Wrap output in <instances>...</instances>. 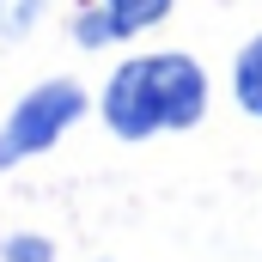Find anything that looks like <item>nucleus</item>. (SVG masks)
<instances>
[{"mask_svg":"<svg viewBox=\"0 0 262 262\" xmlns=\"http://www.w3.org/2000/svg\"><path fill=\"white\" fill-rule=\"evenodd\" d=\"M98 116L116 140H152V134L195 128L207 116V67L195 55H177V49L134 55L104 79Z\"/></svg>","mask_w":262,"mask_h":262,"instance_id":"obj_1","label":"nucleus"},{"mask_svg":"<svg viewBox=\"0 0 262 262\" xmlns=\"http://www.w3.org/2000/svg\"><path fill=\"white\" fill-rule=\"evenodd\" d=\"M85 110H92V98H85L79 79H43V85H31V92L12 104L6 128H0V171H12L18 159L49 152Z\"/></svg>","mask_w":262,"mask_h":262,"instance_id":"obj_2","label":"nucleus"},{"mask_svg":"<svg viewBox=\"0 0 262 262\" xmlns=\"http://www.w3.org/2000/svg\"><path fill=\"white\" fill-rule=\"evenodd\" d=\"M232 98H238L244 116L262 122V31L238 49V61H232Z\"/></svg>","mask_w":262,"mask_h":262,"instance_id":"obj_3","label":"nucleus"},{"mask_svg":"<svg viewBox=\"0 0 262 262\" xmlns=\"http://www.w3.org/2000/svg\"><path fill=\"white\" fill-rule=\"evenodd\" d=\"M98 6L116 18V31H122V37H140V31H152V25H165L177 0H98Z\"/></svg>","mask_w":262,"mask_h":262,"instance_id":"obj_4","label":"nucleus"},{"mask_svg":"<svg viewBox=\"0 0 262 262\" xmlns=\"http://www.w3.org/2000/svg\"><path fill=\"white\" fill-rule=\"evenodd\" d=\"M122 31H116V18L104 12V6H85L79 18H73V43L79 49H104V43H116Z\"/></svg>","mask_w":262,"mask_h":262,"instance_id":"obj_5","label":"nucleus"},{"mask_svg":"<svg viewBox=\"0 0 262 262\" xmlns=\"http://www.w3.org/2000/svg\"><path fill=\"white\" fill-rule=\"evenodd\" d=\"M0 262H55V244L37 238V232H12V238L0 244Z\"/></svg>","mask_w":262,"mask_h":262,"instance_id":"obj_6","label":"nucleus"},{"mask_svg":"<svg viewBox=\"0 0 262 262\" xmlns=\"http://www.w3.org/2000/svg\"><path fill=\"white\" fill-rule=\"evenodd\" d=\"M37 12H43V0H0V37H25L37 25Z\"/></svg>","mask_w":262,"mask_h":262,"instance_id":"obj_7","label":"nucleus"}]
</instances>
